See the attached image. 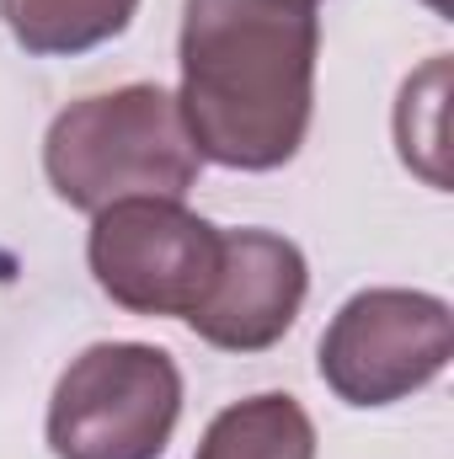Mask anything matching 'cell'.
Returning <instances> with one entry per match:
<instances>
[{
    "label": "cell",
    "instance_id": "1",
    "mask_svg": "<svg viewBox=\"0 0 454 459\" xmlns=\"http://www.w3.org/2000/svg\"><path fill=\"white\" fill-rule=\"evenodd\" d=\"M316 0H182L177 108L204 160L278 171L316 113Z\"/></svg>",
    "mask_w": 454,
    "mask_h": 459
},
{
    "label": "cell",
    "instance_id": "2",
    "mask_svg": "<svg viewBox=\"0 0 454 459\" xmlns=\"http://www.w3.org/2000/svg\"><path fill=\"white\" fill-rule=\"evenodd\" d=\"M198 171L204 155L182 123L177 91L150 81L81 97L43 134V177L81 214L123 198H188Z\"/></svg>",
    "mask_w": 454,
    "mask_h": 459
},
{
    "label": "cell",
    "instance_id": "3",
    "mask_svg": "<svg viewBox=\"0 0 454 459\" xmlns=\"http://www.w3.org/2000/svg\"><path fill=\"white\" fill-rule=\"evenodd\" d=\"M182 417V368L166 347L97 342L48 395L54 459H161Z\"/></svg>",
    "mask_w": 454,
    "mask_h": 459
},
{
    "label": "cell",
    "instance_id": "4",
    "mask_svg": "<svg viewBox=\"0 0 454 459\" xmlns=\"http://www.w3.org/2000/svg\"><path fill=\"white\" fill-rule=\"evenodd\" d=\"M220 235L182 198H123L92 214L86 262L97 289L128 316L188 321L214 283Z\"/></svg>",
    "mask_w": 454,
    "mask_h": 459
},
{
    "label": "cell",
    "instance_id": "5",
    "mask_svg": "<svg viewBox=\"0 0 454 459\" xmlns=\"http://www.w3.org/2000/svg\"><path fill=\"white\" fill-rule=\"evenodd\" d=\"M454 358L450 299L423 289H363L321 337V379L347 406H396L428 390Z\"/></svg>",
    "mask_w": 454,
    "mask_h": 459
},
{
    "label": "cell",
    "instance_id": "6",
    "mask_svg": "<svg viewBox=\"0 0 454 459\" xmlns=\"http://www.w3.org/2000/svg\"><path fill=\"white\" fill-rule=\"evenodd\" d=\"M305 294H310V267L289 235L225 230L214 283L188 316V326L220 352H267L300 321Z\"/></svg>",
    "mask_w": 454,
    "mask_h": 459
},
{
    "label": "cell",
    "instance_id": "7",
    "mask_svg": "<svg viewBox=\"0 0 454 459\" xmlns=\"http://www.w3.org/2000/svg\"><path fill=\"white\" fill-rule=\"evenodd\" d=\"M193 459H316V422L284 390L246 395L209 422Z\"/></svg>",
    "mask_w": 454,
    "mask_h": 459
},
{
    "label": "cell",
    "instance_id": "8",
    "mask_svg": "<svg viewBox=\"0 0 454 459\" xmlns=\"http://www.w3.org/2000/svg\"><path fill=\"white\" fill-rule=\"evenodd\" d=\"M139 0H0V22L16 48L38 59H70L113 43L134 22Z\"/></svg>",
    "mask_w": 454,
    "mask_h": 459
}]
</instances>
